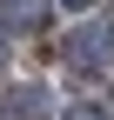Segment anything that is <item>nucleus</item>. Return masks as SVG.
<instances>
[{"mask_svg": "<svg viewBox=\"0 0 114 120\" xmlns=\"http://www.w3.org/2000/svg\"><path fill=\"white\" fill-rule=\"evenodd\" d=\"M67 120H107V113H101V107H74Z\"/></svg>", "mask_w": 114, "mask_h": 120, "instance_id": "2", "label": "nucleus"}, {"mask_svg": "<svg viewBox=\"0 0 114 120\" xmlns=\"http://www.w3.org/2000/svg\"><path fill=\"white\" fill-rule=\"evenodd\" d=\"M67 7H94V0H67Z\"/></svg>", "mask_w": 114, "mask_h": 120, "instance_id": "3", "label": "nucleus"}, {"mask_svg": "<svg viewBox=\"0 0 114 120\" xmlns=\"http://www.w3.org/2000/svg\"><path fill=\"white\" fill-rule=\"evenodd\" d=\"M47 113V100H40V87H13L7 100H0V120H40Z\"/></svg>", "mask_w": 114, "mask_h": 120, "instance_id": "1", "label": "nucleus"}]
</instances>
